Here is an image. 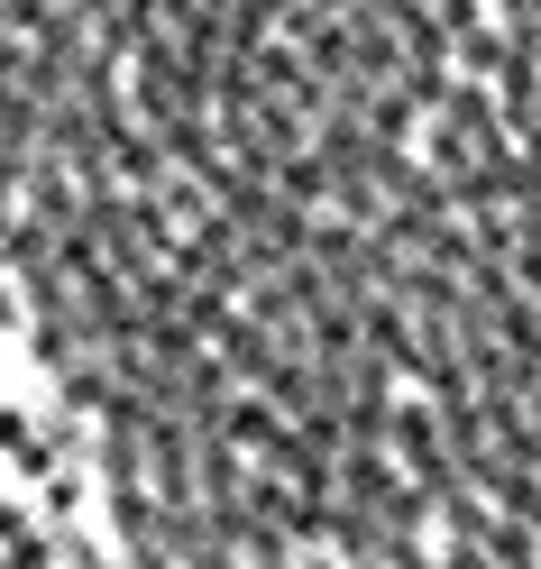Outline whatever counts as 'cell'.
Listing matches in <instances>:
<instances>
[{
	"instance_id": "cell-1",
	"label": "cell",
	"mask_w": 541,
	"mask_h": 569,
	"mask_svg": "<svg viewBox=\"0 0 541 569\" xmlns=\"http://www.w3.org/2000/svg\"><path fill=\"white\" fill-rule=\"evenodd\" d=\"M0 569H541V0H0Z\"/></svg>"
}]
</instances>
